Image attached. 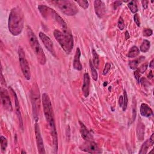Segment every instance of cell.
Wrapping results in <instances>:
<instances>
[{"label": "cell", "instance_id": "1", "mask_svg": "<svg viewBox=\"0 0 154 154\" xmlns=\"http://www.w3.org/2000/svg\"><path fill=\"white\" fill-rule=\"evenodd\" d=\"M42 104L45 117L50 128L54 149L55 152H57L58 150V138L56 131L54 114L50 97L46 93L42 95Z\"/></svg>", "mask_w": 154, "mask_h": 154}, {"label": "cell", "instance_id": "2", "mask_svg": "<svg viewBox=\"0 0 154 154\" xmlns=\"http://www.w3.org/2000/svg\"><path fill=\"white\" fill-rule=\"evenodd\" d=\"M24 24L23 13L20 8H13L9 14L8 27L13 36H18L22 33Z\"/></svg>", "mask_w": 154, "mask_h": 154}, {"label": "cell", "instance_id": "3", "mask_svg": "<svg viewBox=\"0 0 154 154\" xmlns=\"http://www.w3.org/2000/svg\"><path fill=\"white\" fill-rule=\"evenodd\" d=\"M54 36L66 54L71 52L74 47V39L68 29L63 30L62 31L55 30L54 31Z\"/></svg>", "mask_w": 154, "mask_h": 154}, {"label": "cell", "instance_id": "4", "mask_svg": "<svg viewBox=\"0 0 154 154\" xmlns=\"http://www.w3.org/2000/svg\"><path fill=\"white\" fill-rule=\"evenodd\" d=\"M27 34L29 37L30 45L33 52L36 55L37 59L41 65H45L46 62V56L42 48L39 43L37 37L30 27H27Z\"/></svg>", "mask_w": 154, "mask_h": 154}, {"label": "cell", "instance_id": "5", "mask_svg": "<svg viewBox=\"0 0 154 154\" xmlns=\"http://www.w3.org/2000/svg\"><path fill=\"white\" fill-rule=\"evenodd\" d=\"M38 9L42 14V16L45 19L53 20L54 21H55L61 27L63 30L67 29L66 23L65 20L61 18L57 12L51 8L45 5H40L38 6Z\"/></svg>", "mask_w": 154, "mask_h": 154}, {"label": "cell", "instance_id": "6", "mask_svg": "<svg viewBox=\"0 0 154 154\" xmlns=\"http://www.w3.org/2000/svg\"><path fill=\"white\" fill-rule=\"evenodd\" d=\"M52 3L67 16H74L78 12V7L72 1L61 0V1H53Z\"/></svg>", "mask_w": 154, "mask_h": 154}, {"label": "cell", "instance_id": "7", "mask_svg": "<svg viewBox=\"0 0 154 154\" xmlns=\"http://www.w3.org/2000/svg\"><path fill=\"white\" fill-rule=\"evenodd\" d=\"M31 99L33 106V116L35 122H37L39 120V113L40 108V96L39 90L37 86H33L31 91Z\"/></svg>", "mask_w": 154, "mask_h": 154}, {"label": "cell", "instance_id": "8", "mask_svg": "<svg viewBox=\"0 0 154 154\" xmlns=\"http://www.w3.org/2000/svg\"><path fill=\"white\" fill-rule=\"evenodd\" d=\"M19 60L20 65L22 74L27 80H30L31 79V72L30 69L29 65V63L26 59L25 52L22 48H19L18 50Z\"/></svg>", "mask_w": 154, "mask_h": 154}, {"label": "cell", "instance_id": "9", "mask_svg": "<svg viewBox=\"0 0 154 154\" xmlns=\"http://www.w3.org/2000/svg\"><path fill=\"white\" fill-rule=\"evenodd\" d=\"M81 151L89 153H101L102 149L95 142L86 141L80 146Z\"/></svg>", "mask_w": 154, "mask_h": 154}, {"label": "cell", "instance_id": "10", "mask_svg": "<svg viewBox=\"0 0 154 154\" xmlns=\"http://www.w3.org/2000/svg\"><path fill=\"white\" fill-rule=\"evenodd\" d=\"M39 37L41 40V41L42 42V43L45 45V48H46V50L50 52L54 57L57 58V54H56V52L54 48V46L53 44L52 41L51 39L47 36L46 35L42 33V32H40L39 33Z\"/></svg>", "mask_w": 154, "mask_h": 154}, {"label": "cell", "instance_id": "11", "mask_svg": "<svg viewBox=\"0 0 154 154\" xmlns=\"http://www.w3.org/2000/svg\"><path fill=\"white\" fill-rule=\"evenodd\" d=\"M34 129H35V135H36V143H37L38 152L40 154H45L46 152L45 150L43 138L42 137L40 127L37 122H36V123H35Z\"/></svg>", "mask_w": 154, "mask_h": 154}, {"label": "cell", "instance_id": "12", "mask_svg": "<svg viewBox=\"0 0 154 154\" xmlns=\"http://www.w3.org/2000/svg\"><path fill=\"white\" fill-rule=\"evenodd\" d=\"M1 97L2 104L4 108L8 110V111H12V102L10 98L9 95L7 92V91L5 89H1Z\"/></svg>", "mask_w": 154, "mask_h": 154}, {"label": "cell", "instance_id": "13", "mask_svg": "<svg viewBox=\"0 0 154 154\" xmlns=\"http://www.w3.org/2000/svg\"><path fill=\"white\" fill-rule=\"evenodd\" d=\"M94 8L96 15L99 18H102L106 13V6L102 1H95Z\"/></svg>", "mask_w": 154, "mask_h": 154}, {"label": "cell", "instance_id": "14", "mask_svg": "<svg viewBox=\"0 0 154 154\" xmlns=\"http://www.w3.org/2000/svg\"><path fill=\"white\" fill-rule=\"evenodd\" d=\"M12 92L13 93V95L14 96V99H15V108H16V114L18 117V120L19 122V125L20 127V128L23 129V121H22V118L21 116V113H20V106H19V100L18 98V96L16 94V93L14 92V90L10 88Z\"/></svg>", "mask_w": 154, "mask_h": 154}, {"label": "cell", "instance_id": "15", "mask_svg": "<svg viewBox=\"0 0 154 154\" xmlns=\"http://www.w3.org/2000/svg\"><path fill=\"white\" fill-rule=\"evenodd\" d=\"M80 132L82 137L86 141H92L93 140V136L87 129L86 126L81 122H80Z\"/></svg>", "mask_w": 154, "mask_h": 154}, {"label": "cell", "instance_id": "16", "mask_svg": "<svg viewBox=\"0 0 154 154\" xmlns=\"http://www.w3.org/2000/svg\"><path fill=\"white\" fill-rule=\"evenodd\" d=\"M90 76L89 74L86 73L84 75V81L83 84L82 86V91L84 95L87 97L89 95V90H90Z\"/></svg>", "mask_w": 154, "mask_h": 154}, {"label": "cell", "instance_id": "17", "mask_svg": "<svg viewBox=\"0 0 154 154\" xmlns=\"http://www.w3.org/2000/svg\"><path fill=\"white\" fill-rule=\"evenodd\" d=\"M80 57H81V51L80 48H78L76 49L73 62V67L75 70H77V71H81L82 69V65L80 63Z\"/></svg>", "mask_w": 154, "mask_h": 154}, {"label": "cell", "instance_id": "18", "mask_svg": "<svg viewBox=\"0 0 154 154\" xmlns=\"http://www.w3.org/2000/svg\"><path fill=\"white\" fill-rule=\"evenodd\" d=\"M154 143V134H152L150 138L147 140L142 144L141 149L139 151L140 154H146L148 153V151L151 146H153Z\"/></svg>", "mask_w": 154, "mask_h": 154}, {"label": "cell", "instance_id": "19", "mask_svg": "<svg viewBox=\"0 0 154 154\" xmlns=\"http://www.w3.org/2000/svg\"><path fill=\"white\" fill-rule=\"evenodd\" d=\"M140 114L142 116L149 117L153 115L152 110L146 104H142L140 107Z\"/></svg>", "mask_w": 154, "mask_h": 154}, {"label": "cell", "instance_id": "20", "mask_svg": "<svg viewBox=\"0 0 154 154\" xmlns=\"http://www.w3.org/2000/svg\"><path fill=\"white\" fill-rule=\"evenodd\" d=\"M144 125L142 122H139L137 127V136L139 141H143L144 136Z\"/></svg>", "mask_w": 154, "mask_h": 154}, {"label": "cell", "instance_id": "21", "mask_svg": "<svg viewBox=\"0 0 154 154\" xmlns=\"http://www.w3.org/2000/svg\"><path fill=\"white\" fill-rule=\"evenodd\" d=\"M145 59L144 57H139L137 59H135L134 60H132L131 61H129V66L131 69H136L138 67V66L140 65L141 62H142Z\"/></svg>", "mask_w": 154, "mask_h": 154}, {"label": "cell", "instance_id": "22", "mask_svg": "<svg viewBox=\"0 0 154 154\" xmlns=\"http://www.w3.org/2000/svg\"><path fill=\"white\" fill-rule=\"evenodd\" d=\"M140 54V50L136 46H132L128 52V57L129 58H134L136 57Z\"/></svg>", "mask_w": 154, "mask_h": 154}, {"label": "cell", "instance_id": "23", "mask_svg": "<svg viewBox=\"0 0 154 154\" xmlns=\"http://www.w3.org/2000/svg\"><path fill=\"white\" fill-rule=\"evenodd\" d=\"M151 48V43L148 40H144L142 45L140 48V50L142 52H147Z\"/></svg>", "mask_w": 154, "mask_h": 154}, {"label": "cell", "instance_id": "24", "mask_svg": "<svg viewBox=\"0 0 154 154\" xmlns=\"http://www.w3.org/2000/svg\"><path fill=\"white\" fill-rule=\"evenodd\" d=\"M92 55H93V64L95 67L98 68L99 64V56L97 55L96 51L95 50H92Z\"/></svg>", "mask_w": 154, "mask_h": 154}, {"label": "cell", "instance_id": "25", "mask_svg": "<svg viewBox=\"0 0 154 154\" xmlns=\"http://www.w3.org/2000/svg\"><path fill=\"white\" fill-rule=\"evenodd\" d=\"M128 6L130 10L132 13H137L138 12V7L137 5V3L135 1H131L128 4Z\"/></svg>", "mask_w": 154, "mask_h": 154}, {"label": "cell", "instance_id": "26", "mask_svg": "<svg viewBox=\"0 0 154 154\" xmlns=\"http://www.w3.org/2000/svg\"><path fill=\"white\" fill-rule=\"evenodd\" d=\"M90 67L91 69V71H92V78L94 80V81H96L97 80V77H98V75H97V72L96 71V69H95L93 63L91 60H90Z\"/></svg>", "mask_w": 154, "mask_h": 154}, {"label": "cell", "instance_id": "27", "mask_svg": "<svg viewBox=\"0 0 154 154\" xmlns=\"http://www.w3.org/2000/svg\"><path fill=\"white\" fill-rule=\"evenodd\" d=\"M0 141H1V151L4 152L5 151L7 147V144H8V141L5 137L4 136H1L0 137Z\"/></svg>", "mask_w": 154, "mask_h": 154}, {"label": "cell", "instance_id": "28", "mask_svg": "<svg viewBox=\"0 0 154 154\" xmlns=\"http://www.w3.org/2000/svg\"><path fill=\"white\" fill-rule=\"evenodd\" d=\"M123 106L122 107V110L123 111H125L126 110H127V105H128V95L125 90H124L123 91Z\"/></svg>", "mask_w": 154, "mask_h": 154}, {"label": "cell", "instance_id": "29", "mask_svg": "<svg viewBox=\"0 0 154 154\" xmlns=\"http://www.w3.org/2000/svg\"><path fill=\"white\" fill-rule=\"evenodd\" d=\"M148 63H143L139 67H137L136 69L140 74V73L141 74H143L144 72H146L147 69H148Z\"/></svg>", "mask_w": 154, "mask_h": 154}, {"label": "cell", "instance_id": "30", "mask_svg": "<svg viewBox=\"0 0 154 154\" xmlns=\"http://www.w3.org/2000/svg\"><path fill=\"white\" fill-rule=\"evenodd\" d=\"M75 2L84 9H87L89 7V2L87 1L80 0V1H76Z\"/></svg>", "mask_w": 154, "mask_h": 154}, {"label": "cell", "instance_id": "31", "mask_svg": "<svg viewBox=\"0 0 154 154\" xmlns=\"http://www.w3.org/2000/svg\"><path fill=\"white\" fill-rule=\"evenodd\" d=\"M136 99L134 100V98H133V103H132V121L134 122L136 119Z\"/></svg>", "mask_w": 154, "mask_h": 154}, {"label": "cell", "instance_id": "32", "mask_svg": "<svg viewBox=\"0 0 154 154\" xmlns=\"http://www.w3.org/2000/svg\"><path fill=\"white\" fill-rule=\"evenodd\" d=\"M153 31L151 29H145L143 31V35L145 37H149L152 36Z\"/></svg>", "mask_w": 154, "mask_h": 154}, {"label": "cell", "instance_id": "33", "mask_svg": "<svg viewBox=\"0 0 154 154\" xmlns=\"http://www.w3.org/2000/svg\"><path fill=\"white\" fill-rule=\"evenodd\" d=\"M117 25L119 29L121 30H123L125 29V23H124V20L123 19V18L122 17H121L118 20V23H117Z\"/></svg>", "mask_w": 154, "mask_h": 154}, {"label": "cell", "instance_id": "34", "mask_svg": "<svg viewBox=\"0 0 154 154\" xmlns=\"http://www.w3.org/2000/svg\"><path fill=\"white\" fill-rule=\"evenodd\" d=\"M134 22L136 24V25L138 27L140 26V18L139 15L138 13H136L134 16Z\"/></svg>", "mask_w": 154, "mask_h": 154}, {"label": "cell", "instance_id": "35", "mask_svg": "<svg viewBox=\"0 0 154 154\" xmlns=\"http://www.w3.org/2000/svg\"><path fill=\"white\" fill-rule=\"evenodd\" d=\"M110 69H111V65L110 63H106V66H105V67L104 69L103 75H106L108 74V72L110 71Z\"/></svg>", "mask_w": 154, "mask_h": 154}, {"label": "cell", "instance_id": "36", "mask_svg": "<svg viewBox=\"0 0 154 154\" xmlns=\"http://www.w3.org/2000/svg\"><path fill=\"white\" fill-rule=\"evenodd\" d=\"M134 75L135 78L137 80V81L138 82H140V73L137 71V70L134 72Z\"/></svg>", "mask_w": 154, "mask_h": 154}, {"label": "cell", "instance_id": "37", "mask_svg": "<svg viewBox=\"0 0 154 154\" xmlns=\"http://www.w3.org/2000/svg\"><path fill=\"white\" fill-rule=\"evenodd\" d=\"M119 104L120 107L122 108L123 106V96H121L119 97Z\"/></svg>", "mask_w": 154, "mask_h": 154}, {"label": "cell", "instance_id": "38", "mask_svg": "<svg viewBox=\"0 0 154 154\" xmlns=\"http://www.w3.org/2000/svg\"><path fill=\"white\" fill-rule=\"evenodd\" d=\"M142 3L143 7L144 9H146L147 8H148V1H142Z\"/></svg>", "mask_w": 154, "mask_h": 154}, {"label": "cell", "instance_id": "39", "mask_svg": "<svg viewBox=\"0 0 154 154\" xmlns=\"http://www.w3.org/2000/svg\"><path fill=\"white\" fill-rule=\"evenodd\" d=\"M122 4V1H116V2H114V9H116L118 6L121 5Z\"/></svg>", "mask_w": 154, "mask_h": 154}, {"label": "cell", "instance_id": "40", "mask_svg": "<svg viewBox=\"0 0 154 154\" xmlns=\"http://www.w3.org/2000/svg\"><path fill=\"white\" fill-rule=\"evenodd\" d=\"M149 67H150L151 69L153 68V67H154V63H153V60H151V61L150 62V63H149Z\"/></svg>", "mask_w": 154, "mask_h": 154}, {"label": "cell", "instance_id": "41", "mask_svg": "<svg viewBox=\"0 0 154 154\" xmlns=\"http://www.w3.org/2000/svg\"><path fill=\"white\" fill-rule=\"evenodd\" d=\"M148 78H149V79H152V78H153V74H152V71H151V72H149V74L148 75Z\"/></svg>", "mask_w": 154, "mask_h": 154}, {"label": "cell", "instance_id": "42", "mask_svg": "<svg viewBox=\"0 0 154 154\" xmlns=\"http://www.w3.org/2000/svg\"><path fill=\"white\" fill-rule=\"evenodd\" d=\"M126 39H129V33H128V32L127 31H126Z\"/></svg>", "mask_w": 154, "mask_h": 154}, {"label": "cell", "instance_id": "43", "mask_svg": "<svg viewBox=\"0 0 154 154\" xmlns=\"http://www.w3.org/2000/svg\"><path fill=\"white\" fill-rule=\"evenodd\" d=\"M107 82H105L104 84V86H107Z\"/></svg>", "mask_w": 154, "mask_h": 154}, {"label": "cell", "instance_id": "44", "mask_svg": "<svg viewBox=\"0 0 154 154\" xmlns=\"http://www.w3.org/2000/svg\"><path fill=\"white\" fill-rule=\"evenodd\" d=\"M27 153V152H26L25 151H24V150H22V152H21V153Z\"/></svg>", "mask_w": 154, "mask_h": 154}]
</instances>
